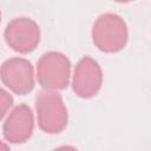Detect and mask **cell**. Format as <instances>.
Instances as JSON below:
<instances>
[{
    "label": "cell",
    "mask_w": 151,
    "mask_h": 151,
    "mask_svg": "<svg viewBox=\"0 0 151 151\" xmlns=\"http://www.w3.org/2000/svg\"><path fill=\"white\" fill-rule=\"evenodd\" d=\"M129 38L125 21L114 13L101 14L92 27V40L98 50L105 53L122 51Z\"/></svg>",
    "instance_id": "cell-1"
},
{
    "label": "cell",
    "mask_w": 151,
    "mask_h": 151,
    "mask_svg": "<svg viewBox=\"0 0 151 151\" xmlns=\"http://www.w3.org/2000/svg\"><path fill=\"white\" fill-rule=\"evenodd\" d=\"M38 125L41 131L48 134L60 133L67 125V109L57 91L39 92L35 98Z\"/></svg>",
    "instance_id": "cell-2"
},
{
    "label": "cell",
    "mask_w": 151,
    "mask_h": 151,
    "mask_svg": "<svg viewBox=\"0 0 151 151\" xmlns=\"http://www.w3.org/2000/svg\"><path fill=\"white\" fill-rule=\"evenodd\" d=\"M71 76V63L61 52L51 51L42 54L37 64V79L39 85L50 91L67 87Z\"/></svg>",
    "instance_id": "cell-3"
},
{
    "label": "cell",
    "mask_w": 151,
    "mask_h": 151,
    "mask_svg": "<svg viewBox=\"0 0 151 151\" xmlns=\"http://www.w3.org/2000/svg\"><path fill=\"white\" fill-rule=\"evenodd\" d=\"M4 37L7 45L13 51L26 54L34 51L39 45L40 28L34 20L20 17L8 22Z\"/></svg>",
    "instance_id": "cell-4"
},
{
    "label": "cell",
    "mask_w": 151,
    "mask_h": 151,
    "mask_svg": "<svg viewBox=\"0 0 151 151\" xmlns=\"http://www.w3.org/2000/svg\"><path fill=\"white\" fill-rule=\"evenodd\" d=\"M1 80L15 94H27L34 87L33 66L27 59L11 58L1 66Z\"/></svg>",
    "instance_id": "cell-5"
},
{
    "label": "cell",
    "mask_w": 151,
    "mask_h": 151,
    "mask_svg": "<svg viewBox=\"0 0 151 151\" xmlns=\"http://www.w3.org/2000/svg\"><path fill=\"white\" fill-rule=\"evenodd\" d=\"M103 71L99 64L91 57L81 58L73 73L72 87L74 93L84 99L96 96L101 88Z\"/></svg>",
    "instance_id": "cell-6"
},
{
    "label": "cell",
    "mask_w": 151,
    "mask_h": 151,
    "mask_svg": "<svg viewBox=\"0 0 151 151\" xmlns=\"http://www.w3.org/2000/svg\"><path fill=\"white\" fill-rule=\"evenodd\" d=\"M33 127L34 119L32 110L27 105L21 104L8 114L2 126V134L7 142L21 144L31 138Z\"/></svg>",
    "instance_id": "cell-7"
},
{
    "label": "cell",
    "mask_w": 151,
    "mask_h": 151,
    "mask_svg": "<svg viewBox=\"0 0 151 151\" xmlns=\"http://www.w3.org/2000/svg\"><path fill=\"white\" fill-rule=\"evenodd\" d=\"M13 104V98L12 96L6 92V90H1V117L4 118L7 110L12 106Z\"/></svg>",
    "instance_id": "cell-8"
},
{
    "label": "cell",
    "mask_w": 151,
    "mask_h": 151,
    "mask_svg": "<svg viewBox=\"0 0 151 151\" xmlns=\"http://www.w3.org/2000/svg\"><path fill=\"white\" fill-rule=\"evenodd\" d=\"M117 2H130V1H133V0H114Z\"/></svg>",
    "instance_id": "cell-9"
}]
</instances>
